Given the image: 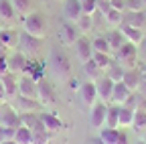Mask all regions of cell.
I'll use <instances>...</instances> for the list:
<instances>
[{
    "mask_svg": "<svg viewBox=\"0 0 146 144\" xmlns=\"http://www.w3.org/2000/svg\"><path fill=\"white\" fill-rule=\"evenodd\" d=\"M120 128H108V126H104L102 130H98V136L104 144H116L120 140Z\"/></svg>",
    "mask_w": 146,
    "mask_h": 144,
    "instance_id": "obj_26",
    "label": "cell"
},
{
    "mask_svg": "<svg viewBox=\"0 0 146 144\" xmlns=\"http://www.w3.org/2000/svg\"><path fill=\"white\" fill-rule=\"evenodd\" d=\"M23 75H31L33 79H43L45 77V63H41L39 59H29V63H27V69H25V73Z\"/></svg>",
    "mask_w": 146,
    "mask_h": 144,
    "instance_id": "obj_25",
    "label": "cell"
},
{
    "mask_svg": "<svg viewBox=\"0 0 146 144\" xmlns=\"http://www.w3.org/2000/svg\"><path fill=\"white\" fill-rule=\"evenodd\" d=\"M14 130H16V128H6V126H0V144L12 140V138H14Z\"/></svg>",
    "mask_w": 146,
    "mask_h": 144,
    "instance_id": "obj_42",
    "label": "cell"
},
{
    "mask_svg": "<svg viewBox=\"0 0 146 144\" xmlns=\"http://www.w3.org/2000/svg\"><path fill=\"white\" fill-rule=\"evenodd\" d=\"M140 92L146 94V67L140 69Z\"/></svg>",
    "mask_w": 146,
    "mask_h": 144,
    "instance_id": "obj_45",
    "label": "cell"
},
{
    "mask_svg": "<svg viewBox=\"0 0 146 144\" xmlns=\"http://www.w3.org/2000/svg\"><path fill=\"white\" fill-rule=\"evenodd\" d=\"M18 21V12L14 10L10 0H0V27L2 29H12Z\"/></svg>",
    "mask_w": 146,
    "mask_h": 144,
    "instance_id": "obj_7",
    "label": "cell"
},
{
    "mask_svg": "<svg viewBox=\"0 0 146 144\" xmlns=\"http://www.w3.org/2000/svg\"><path fill=\"white\" fill-rule=\"evenodd\" d=\"M112 10V2L110 0H98V12L100 14H108Z\"/></svg>",
    "mask_w": 146,
    "mask_h": 144,
    "instance_id": "obj_44",
    "label": "cell"
},
{
    "mask_svg": "<svg viewBox=\"0 0 146 144\" xmlns=\"http://www.w3.org/2000/svg\"><path fill=\"white\" fill-rule=\"evenodd\" d=\"M18 45H21V35L14 29H2V33H0V47L6 49L8 53H12V51H18Z\"/></svg>",
    "mask_w": 146,
    "mask_h": 144,
    "instance_id": "obj_12",
    "label": "cell"
},
{
    "mask_svg": "<svg viewBox=\"0 0 146 144\" xmlns=\"http://www.w3.org/2000/svg\"><path fill=\"white\" fill-rule=\"evenodd\" d=\"M118 116H120V106L108 104V110H106V126L108 128H120L118 126Z\"/></svg>",
    "mask_w": 146,
    "mask_h": 144,
    "instance_id": "obj_32",
    "label": "cell"
},
{
    "mask_svg": "<svg viewBox=\"0 0 146 144\" xmlns=\"http://www.w3.org/2000/svg\"><path fill=\"white\" fill-rule=\"evenodd\" d=\"M104 21L112 27V29H120L122 25H124V12L122 10H116V8H112L108 14H104Z\"/></svg>",
    "mask_w": 146,
    "mask_h": 144,
    "instance_id": "obj_31",
    "label": "cell"
},
{
    "mask_svg": "<svg viewBox=\"0 0 146 144\" xmlns=\"http://www.w3.org/2000/svg\"><path fill=\"white\" fill-rule=\"evenodd\" d=\"M132 92L128 89L122 81H116L114 83V92H112V100H110V104H114V106H124L128 100H130Z\"/></svg>",
    "mask_w": 146,
    "mask_h": 144,
    "instance_id": "obj_23",
    "label": "cell"
},
{
    "mask_svg": "<svg viewBox=\"0 0 146 144\" xmlns=\"http://www.w3.org/2000/svg\"><path fill=\"white\" fill-rule=\"evenodd\" d=\"M47 69H49V73H53L55 81H69V77H71V61L65 55V51L53 49L49 53Z\"/></svg>",
    "mask_w": 146,
    "mask_h": 144,
    "instance_id": "obj_1",
    "label": "cell"
},
{
    "mask_svg": "<svg viewBox=\"0 0 146 144\" xmlns=\"http://www.w3.org/2000/svg\"><path fill=\"white\" fill-rule=\"evenodd\" d=\"M18 96L36 100V96H39V81L33 79L31 75H21L18 77Z\"/></svg>",
    "mask_w": 146,
    "mask_h": 144,
    "instance_id": "obj_8",
    "label": "cell"
},
{
    "mask_svg": "<svg viewBox=\"0 0 146 144\" xmlns=\"http://www.w3.org/2000/svg\"><path fill=\"white\" fill-rule=\"evenodd\" d=\"M120 33L124 35L126 43H132V45H136V47H140V45L144 43V39H146V31L136 29V27H128V25H122V27H120Z\"/></svg>",
    "mask_w": 146,
    "mask_h": 144,
    "instance_id": "obj_18",
    "label": "cell"
},
{
    "mask_svg": "<svg viewBox=\"0 0 146 144\" xmlns=\"http://www.w3.org/2000/svg\"><path fill=\"white\" fill-rule=\"evenodd\" d=\"M132 128H134L138 134H144V132H146V112H144V110H134Z\"/></svg>",
    "mask_w": 146,
    "mask_h": 144,
    "instance_id": "obj_34",
    "label": "cell"
},
{
    "mask_svg": "<svg viewBox=\"0 0 146 144\" xmlns=\"http://www.w3.org/2000/svg\"><path fill=\"white\" fill-rule=\"evenodd\" d=\"M41 47H43V41L41 39H35V37H31V35H27V33L21 35V45H18V51L25 53L29 59L39 57Z\"/></svg>",
    "mask_w": 146,
    "mask_h": 144,
    "instance_id": "obj_5",
    "label": "cell"
},
{
    "mask_svg": "<svg viewBox=\"0 0 146 144\" xmlns=\"http://www.w3.org/2000/svg\"><path fill=\"white\" fill-rule=\"evenodd\" d=\"M36 100L41 102L43 108H53L55 104H57V94H55L53 83L47 77L39 79V96H36Z\"/></svg>",
    "mask_w": 146,
    "mask_h": 144,
    "instance_id": "obj_4",
    "label": "cell"
},
{
    "mask_svg": "<svg viewBox=\"0 0 146 144\" xmlns=\"http://www.w3.org/2000/svg\"><path fill=\"white\" fill-rule=\"evenodd\" d=\"M4 144H16V142H14V140H8V142H4Z\"/></svg>",
    "mask_w": 146,
    "mask_h": 144,
    "instance_id": "obj_51",
    "label": "cell"
},
{
    "mask_svg": "<svg viewBox=\"0 0 146 144\" xmlns=\"http://www.w3.org/2000/svg\"><path fill=\"white\" fill-rule=\"evenodd\" d=\"M0 102H2V104L8 102V100H6V89H4V85H2V79H0Z\"/></svg>",
    "mask_w": 146,
    "mask_h": 144,
    "instance_id": "obj_47",
    "label": "cell"
},
{
    "mask_svg": "<svg viewBox=\"0 0 146 144\" xmlns=\"http://www.w3.org/2000/svg\"><path fill=\"white\" fill-rule=\"evenodd\" d=\"M106 39H108L110 47H112V53H116V51L126 43V39H124V35L120 33V29H112V31L106 35Z\"/></svg>",
    "mask_w": 146,
    "mask_h": 144,
    "instance_id": "obj_30",
    "label": "cell"
},
{
    "mask_svg": "<svg viewBox=\"0 0 146 144\" xmlns=\"http://www.w3.org/2000/svg\"><path fill=\"white\" fill-rule=\"evenodd\" d=\"M63 16H65L67 23L75 25L81 16H83V8H81L79 0H63Z\"/></svg>",
    "mask_w": 146,
    "mask_h": 144,
    "instance_id": "obj_13",
    "label": "cell"
},
{
    "mask_svg": "<svg viewBox=\"0 0 146 144\" xmlns=\"http://www.w3.org/2000/svg\"><path fill=\"white\" fill-rule=\"evenodd\" d=\"M16 102L12 104L14 106V110L18 114H29V112H39L41 110V102L39 100H33V98H23V96H16L14 98Z\"/></svg>",
    "mask_w": 146,
    "mask_h": 144,
    "instance_id": "obj_17",
    "label": "cell"
},
{
    "mask_svg": "<svg viewBox=\"0 0 146 144\" xmlns=\"http://www.w3.org/2000/svg\"><path fill=\"white\" fill-rule=\"evenodd\" d=\"M124 25L146 31V10H138V12L126 10V12H124Z\"/></svg>",
    "mask_w": 146,
    "mask_h": 144,
    "instance_id": "obj_21",
    "label": "cell"
},
{
    "mask_svg": "<svg viewBox=\"0 0 146 144\" xmlns=\"http://www.w3.org/2000/svg\"><path fill=\"white\" fill-rule=\"evenodd\" d=\"M142 47H144V57H146V39H144V43H142Z\"/></svg>",
    "mask_w": 146,
    "mask_h": 144,
    "instance_id": "obj_50",
    "label": "cell"
},
{
    "mask_svg": "<svg viewBox=\"0 0 146 144\" xmlns=\"http://www.w3.org/2000/svg\"><path fill=\"white\" fill-rule=\"evenodd\" d=\"M75 53H77V59L81 63H87L91 61V57H94V49H91V41L87 35H79V39L75 41Z\"/></svg>",
    "mask_w": 146,
    "mask_h": 144,
    "instance_id": "obj_11",
    "label": "cell"
},
{
    "mask_svg": "<svg viewBox=\"0 0 146 144\" xmlns=\"http://www.w3.org/2000/svg\"><path fill=\"white\" fill-rule=\"evenodd\" d=\"M0 79H2V85H4V89H6V100L8 102H12L16 96H18V75H14V73H2L0 75Z\"/></svg>",
    "mask_w": 146,
    "mask_h": 144,
    "instance_id": "obj_20",
    "label": "cell"
},
{
    "mask_svg": "<svg viewBox=\"0 0 146 144\" xmlns=\"http://www.w3.org/2000/svg\"><path fill=\"white\" fill-rule=\"evenodd\" d=\"M136 144H146V140H140V142H136Z\"/></svg>",
    "mask_w": 146,
    "mask_h": 144,
    "instance_id": "obj_52",
    "label": "cell"
},
{
    "mask_svg": "<svg viewBox=\"0 0 146 144\" xmlns=\"http://www.w3.org/2000/svg\"><path fill=\"white\" fill-rule=\"evenodd\" d=\"M8 71V51L0 47V75Z\"/></svg>",
    "mask_w": 146,
    "mask_h": 144,
    "instance_id": "obj_43",
    "label": "cell"
},
{
    "mask_svg": "<svg viewBox=\"0 0 146 144\" xmlns=\"http://www.w3.org/2000/svg\"><path fill=\"white\" fill-rule=\"evenodd\" d=\"M81 65H83V73L87 75V81H96V79L102 77V73H104V71L94 63V59L87 61V63H81Z\"/></svg>",
    "mask_w": 146,
    "mask_h": 144,
    "instance_id": "obj_33",
    "label": "cell"
},
{
    "mask_svg": "<svg viewBox=\"0 0 146 144\" xmlns=\"http://www.w3.org/2000/svg\"><path fill=\"white\" fill-rule=\"evenodd\" d=\"M77 39H79L77 27L73 25V23H67V21H65V23L61 25V31H59V41H61V45H63V47H73Z\"/></svg>",
    "mask_w": 146,
    "mask_h": 144,
    "instance_id": "obj_14",
    "label": "cell"
},
{
    "mask_svg": "<svg viewBox=\"0 0 146 144\" xmlns=\"http://www.w3.org/2000/svg\"><path fill=\"white\" fill-rule=\"evenodd\" d=\"M112 2V8H116V10H126V0H110Z\"/></svg>",
    "mask_w": 146,
    "mask_h": 144,
    "instance_id": "obj_46",
    "label": "cell"
},
{
    "mask_svg": "<svg viewBox=\"0 0 146 144\" xmlns=\"http://www.w3.org/2000/svg\"><path fill=\"white\" fill-rule=\"evenodd\" d=\"M94 63L102 69V71H108V67L114 63V57L112 55H108V53H94Z\"/></svg>",
    "mask_w": 146,
    "mask_h": 144,
    "instance_id": "obj_36",
    "label": "cell"
},
{
    "mask_svg": "<svg viewBox=\"0 0 146 144\" xmlns=\"http://www.w3.org/2000/svg\"><path fill=\"white\" fill-rule=\"evenodd\" d=\"M49 142H51V132H47V130H39V132H35L33 144H49Z\"/></svg>",
    "mask_w": 146,
    "mask_h": 144,
    "instance_id": "obj_40",
    "label": "cell"
},
{
    "mask_svg": "<svg viewBox=\"0 0 146 144\" xmlns=\"http://www.w3.org/2000/svg\"><path fill=\"white\" fill-rule=\"evenodd\" d=\"M81 8H83V14L94 16V14L98 12V0H83V2H81Z\"/></svg>",
    "mask_w": 146,
    "mask_h": 144,
    "instance_id": "obj_39",
    "label": "cell"
},
{
    "mask_svg": "<svg viewBox=\"0 0 146 144\" xmlns=\"http://www.w3.org/2000/svg\"><path fill=\"white\" fill-rule=\"evenodd\" d=\"M0 33H2V27H0Z\"/></svg>",
    "mask_w": 146,
    "mask_h": 144,
    "instance_id": "obj_53",
    "label": "cell"
},
{
    "mask_svg": "<svg viewBox=\"0 0 146 144\" xmlns=\"http://www.w3.org/2000/svg\"><path fill=\"white\" fill-rule=\"evenodd\" d=\"M126 10H134V12L146 10V4H144V0H126Z\"/></svg>",
    "mask_w": 146,
    "mask_h": 144,
    "instance_id": "obj_41",
    "label": "cell"
},
{
    "mask_svg": "<svg viewBox=\"0 0 146 144\" xmlns=\"http://www.w3.org/2000/svg\"><path fill=\"white\" fill-rule=\"evenodd\" d=\"M134 122V110L128 106H120V116H118V126L120 128H132Z\"/></svg>",
    "mask_w": 146,
    "mask_h": 144,
    "instance_id": "obj_27",
    "label": "cell"
},
{
    "mask_svg": "<svg viewBox=\"0 0 146 144\" xmlns=\"http://www.w3.org/2000/svg\"><path fill=\"white\" fill-rule=\"evenodd\" d=\"M23 31L27 35H31V37H35V39L45 41L47 35H49V21H47V16L43 12H39V10H33L31 14H27L23 19Z\"/></svg>",
    "mask_w": 146,
    "mask_h": 144,
    "instance_id": "obj_2",
    "label": "cell"
},
{
    "mask_svg": "<svg viewBox=\"0 0 146 144\" xmlns=\"http://www.w3.org/2000/svg\"><path fill=\"white\" fill-rule=\"evenodd\" d=\"M116 144H128V136H126V134L122 132V134H120V140H118Z\"/></svg>",
    "mask_w": 146,
    "mask_h": 144,
    "instance_id": "obj_48",
    "label": "cell"
},
{
    "mask_svg": "<svg viewBox=\"0 0 146 144\" xmlns=\"http://www.w3.org/2000/svg\"><path fill=\"white\" fill-rule=\"evenodd\" d=\"M122 83L130 89V92H140V67H134V69H126L124 71V77H122Z\"/></svg>",
    "mask_w": 146,
    "mask_h": 144,
    "instance_id": "obj_22",
    "label": "cell"
},
{
    "mask_svg": "<svg viewBox=\"0 0 146 144\" xmlns=\"http://www.w3.org/2000/svg\"><path fill=\"white\" fill-rule=\"evenodd\" d=\"M124 71H126V69H124L120 63H116V61H114L112 65L108 67L106 75H108L110 79H112V81H122V77H124Z\"/></svg>",
    "mask_w": 146,
    "mask_h": 144,
    "instance_id": "obj_37",
    "label": "cell"
},
{
    "mask_svg": "<svg viewBox=\"0 0 146 144\" xmlns=\"http://www.w3.org/2000/svg\"><path fill=\"white\" fill-rule=\"evenodd\" d=\"M41 124H43V128L51 134L55 132H59L63 130V122L57 114H53V112H41Z\"/></svg>",
    "mask_w": 146,
    "mask_h": 144,
    "instance_id": "obj_19",
    "label": "cell"
},
{
    "mask_svg": "<svg viewBox=\"0 0 146 144\" xmlns=\"http://www.w3.org/2000/svg\"><path fill=\"white\" fill-rule=\"evenodd\" d=\"M21 126L33 130V132H39L45 130L43 124H41V114L39 112H29V114H21Z\"/></svg>",
    "mask_w": 146,
    "mask_h": 144,
    "instance_id": "obj_24",
    "label": "cell"
},
{
    "mask_svg": "<svg viewBox=\"0 0 146 144\" xmlns=\"http://www.w3.org/2000/svg\"><path fill=\"white\" fill-rule=\"evenodd\" d=\"M27 63H29V57L21 51H12L8 53V73H14L21 77L27 69Z\"/></svg>",
    "mask_w": 146,
    "mask_h": 144,
    "instance_id": "obj_10",
    "label": "cell"
},
{
    "mask_svg": "<svg viewBox=\"0 0 146 144\" xmlns=\"http://www.w3.org/2000/svg\"><path fill=\"white\" fill-rule=\"evenodd\" d=\"M10 2H12L14 10L18 12L21 19H25L27 14H31L35 10V0H10Z\"/></svg>",
    "mask_w": 146,
    "mask_h": 144,
    "instance_id": "obj_28",
    "label": "cell"
},
{
    "mask_svg": "<svg viewBox=\"0 0 146 144\" xmlns=\"http://www.w3.org/2000/svg\"><path fill=\"white\" fill-rule=\"evenodd\" d=\"M75 27H77L79 35H87L91 29H94V16H87V14H83L81 19L75 23Z\"/></svg>",
    "mask_w": 146,
    "mask_h": 144,
    "instance_id": "obj_38",
    "label": "cell"
},
{
    "mask_svg": "<svg viewBox=\"0 0 146 144\" xmlns=\"http://www.w3.org/2000/svg\"><path fill=\"white\" fill-rule=\"evenodd\" d=\"M33 138H35V132L25 128V126H18V128L14 130V142L16 144H33Z\"/></svg>",
    "mask_w": 146,
    "mask_h": 144,
    "instance_id": "obj_29",
    "label": "cell"
},
{
    "mask_svg": "<svg viewBox=\"0 0 146 144\" xmlns=\"http://www.w3.org/2000/svg\"><path fill=\"white\" fill-rule=\"evenodd\" d=\"M87 144H104V142L100 140V136H96V138H91V140H89Z\"/></svg>",
    "mask_w": 146,
    "mask_h": 144,
    "instance_id": "obj_49",
    "label": "cell"
},
{
    "mask_svg": "<svg viewBox=\"0 0 146 144\" xmlns=\"http://www.w3.org/2000/svg\"><path fill=\"white\" fill-rule=\"evenodd\" d=\"M79 2H83V0H79Z\"/></svg>",
    "mask_w": 146,
    "mask_h": 144,
    "instance_id": "obj_54",
    "label": "cell"
},
{
    "mask_svg": "<svg viewBox=\"0 0 146 144\" xmlns=\"http://www.w3.org/2000/svg\"><path fill=\"white\" fill-rule=\"evenodd\" d=\"M114 61L120 63L124 69H134L138 67V47L132 43H124L116 53H114Z\"/></svg>",
    "mask_w": 146,
    "mask_h": 144,
    "instance_id": "obj_3",
    "label": "cell"
},
{
    "mask_svg": "<svg viewBox=\"0 0 146 144\" xmlns=\"http://www.w3.org/2000/svg\"><path fill=\"white\" fill-rule=\"evenodd\" d=\"M77 92H79L81 104L87 106V108H94V106L100 102V98H98V89H96V81H85V83H81V87L77 89Z\"/></svg>",
    "mask_w": 146,
    "mask_h": 144,
    "instance_id": "obj_9",
    "label": "cell"
},
{
    "mask_svg": "<svg viewBox=\"0 0 146 144\" xmlns=\"http://www.w3.org/2000/svg\"><path fill=\"white\" fill-rule=\"evenodd\" d=\"M114 83H116V81H112L108 75H102V77L96 79V89H98L100 102L110 104V100H112V92H114Z\"/></svg>",
    "mask_w": 146,
    "mask_h": 144,
    "instance_id": "obj_15",
    "label": "cell"
},
{
    "mask_svg": "<svg viewBox=\"0 0 146 144\" xmlns=\"http://www.w3.org/2000/svg\"><path fill=\"white\" fill-rule=\"evenodd\" d=\"M0 126H6V128H18L21 126V114L8 102L0 104Z\"/></svg>",
    "mask_w": 146,
    "mask_h": 144,
    "instance_id": "obj_6",
    "label": "cell"
},
{
    "mask_svg": "<svg viewBox=\"0 0 146 144\" xmlns=\"http://www.w3.org/2000/svg\"><path fill=\"white\" fill-rule=\"evenodd\" d=\"M91 49H94V53H108V55H112V47H110L108 39L102 37V35L91 41Z\"/></svg>",
    "mask_w": 146,
    "mask_h": 144,
    "instance_id": "obj_35",
    "label": "cell"
},
{
    "mask_svg": "<svg viewBox=\"0 0 146 144\" xmlns=\"http://www.w3.org/2000/svg\"><path fill=\"white\" fill-rule=\"evenodd\" d=\"M106 110H108V104L98 102L94 108H89V122L96 130H102L106 126Z\"/></svg>",
    "mask_w": 146,
    "mask_h": 144,
    "instance_id": "obj_16",
    "label": "cell"
}]
</instances>
